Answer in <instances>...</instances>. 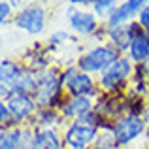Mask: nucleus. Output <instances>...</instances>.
Wrapping results in <instances>:
<instances>
[{"label": "nucleus", "instance_id": "nucleus-13", "mask_svg": "<svg viewBox=\"0 0 149 149\" xmlns=\"http://www.w3.org/2000/svg\"><path fill=\"white\" fill-rule=\"evenodd\" d=\"M89 108H91V100H89L87 96H74V98L64 106V115L66 117H76L77 115L81 119V115L89 113Z\"/></svg>", "mask_w": 149, "mask_h": 149}, {"label": "nucleus", "instance_id": "nucleus-12", "mask_svg": "<svg viewBox=\"0 0 149 149\" xmlns=\"http://www.w3.org/2000/svg\"><path fill=\"white\" fill-rule=\"evenodd\" d=\"M130 57L134 61L142 62L149 58V38L146 34H136L130 44Z\"/></svg>", "mask_w": 149, "mask_h": 149}, {"label": "nucleus", "instance_id": "nucleus-19", "mask_svg": "<svg viewBox=\"0 0 149 149\" xmlns=\"http://www.w3.org/2000/svg\"><path fill=\"white\" fill-rule=\"evenodd\" d=\"M140 25L149 29V6H146L142 11H140Z\"/></svg>", "mask_w": 149, "mask_h": 149}, {"label": "nucleus", "instance_id": "nucleus-3", "mask_svg": "<svg viewBox=\"0 0 149 149\" xmlns=\"http://www.w3.org/2000/svg\"><path fill=\"white\" fill-rule=\"evenodd\" d=\"M142 130H143L142 119L136 117V115H128V117H125V119H121L119 123H117L113 136H115L117 143H128L130 140H134L136 136L142 134Z\"/></svg>", "mask_w": 149, "mask_h": 149}, {"label": "nucleus", "instance_id": "nucleus-8", "mask_svg": "<svg viewBox=\"0 0 149 149\" xmlns=\"http://www.w3.org/2000/svg\"><path fill=\"white\" fill-rule=\"evenodd\" d=\"M68 15H70V25L79 34H93L95 32V29H96V17L95 15L87 13V11H76L74 8L68 11Z\"/></svg>", "mask_w": 149, "mask_h": 149}, {"label": "nucleus", "instance_id": "nucleus-6", "mask_svg": "<svg viewBox=\"0 0 149 149\" xmlns=\"http://www.w3.org/2000/svg\"><path fill=\"white\" fill-rule=\"evenodd\" d=\"M130 70H132V66H130V62H128L127 58H117V61L104 72V76H102V85L108 87V89L109 87L113 89L119 81L127 79V76L130 74Z\"/></svg>", "mask_w": 149, "mask_h": 149}, {"label": "nucleus", "instance_id": "nucleus-17", "mask_svg": "<svg viewBox=\"0 0 149 149\" xmlns=\"http://www.w3.org/2000/svg\"><path fill=\"white\" fill-rule=\"evenodd\" d=\"M130 17V13H128V10L125 6H121V8H117L115 10V13L109 17V29H119V26H123V23L127 21V19Z\"/></svg>", "mask_w": 149, "mask_h": 149}, {"label": "nucleus", "instance_id": "nucleus-18", "mask_svg": "<svg viewBox=\"0 0 149 149\" xmlns=\"http://www.w3.org/2000/svg\"><path fill=\"white\" fill-rule=\"evenodd\" d=\"M123 6L128 10V13H130V15L136 13V11H142V10H143V8H142L143 2H140V0H130V2H125Z\"/></svg>", "mask_w": 149, "mask_h": 149}, {"label": "nucleus", "instance_id": "nucleus-4", "mask_svg": "<svg viewBox=\"0 0 149 149\" xmlns=\"http://www.w3.org/2000/svg\"><path fill=\"white\" fill-rule=\"evenodd\" d=\"M96 128L93 125H74L66 132V143L72 149H85L95 140Z\"/></svg>", "mask_w": 149, "mask_h": 149}, {"label": "nucleus", "instance_id": "nucleus-23", "mask_svg": "<svg viewBox=\"0 0 149 149\" xmlns=\"http://www.w3.org/2000/svg\"><path fill=\"white\" fill-rule=\"evenodd\" d=\"M147 123H149V109H147Z\"/></svg>", "mask_w": 149, "mask_h": 149}, {"label": "nucleus", "instance_id": "nucleus-11", "mask_svg": "<svg viewBox=\"0 0 149 149\" xmlns=\"http://www.w3.org/2000/svg\"><path fill=\"white\" fill-rule=\"evenodd\" d=\"M30 149H58V138L53 130L45 128V130L38 132L32 140H30Z\"/></svg>", "mask_w": 149, "mask_h": 149}, {"label": "nucleus", "instance_id": "nucleus-16", "mask_svg": "<svg viewBox=\"0 0 149 149\" xmlns=\"http://www.w3.org/2000/svg\"><path fill=\"white\" fill-rule=\"evenodd\" d=\"M95 6V11L96 15H100V17H111L113 13H115V4L111 2V0H98V2L93 4Z\"/></svg>", "mask_w": 149, "mask_h": 149}, {"label": "nucleus", "instance_id": "nucleus-21", "mask_svg": "<svg viewBox=\"0 0 149 149\" xmlns=\"http://www.w3.org/2000/svg\"><path fill=\"white\" fill-rule=\"evenodd\" d=\"M0 111H2V121H6L8 117L11 115V113H10V109H8V106H6V104H2V106H0Z\"/></svg>", "mask_w": 149, "mask_h": 149}, {"label": "nucleus", "instance_id": "nucleus-7", "mask_svg": "<svg viewBox=\"0 0 149 149\" xmlns=\"http://www.w3.org/2000/svg\"><path fill=\"white\" fill-rule=\"evenodd\" d=\"M64 83L68 85V89L76 96H85L87 93L93 91V79L83 72H77L76 68L68 70V74L64 76Z\"/></svg>", "mask_w": 149, "mask_h": 149}, {"label": "nucleus", "instance_id": "nucleus-15", "mask_svg": "<svg viewBox=\"0 0 149 149\" xmlns=\"http://www.w3.org/2000/svg\"><path fill=\"white\" fill-rule=\"evenodd\" d=\"M23 140L21 130H8L2 132V149H19Z\"/></svg>", "mask_w": 149, "mask_h": 149}, {"label": "nucleus", "instance_id": "nucleus-20", "mask_svg": "<svg viewBox=\"0 0 149 149\" xmlns=\"http://www.w3.org/2000/svg\"><path fill=\"white\" fill-rule=\"evenodd\" d=\"M0 10H2L0 19H2V21H6V17L10 15V4H8V2H2V4H0Z\"/></svg>", "mask_w": 149, "mask_h": 149}, {"label": "nucleus", "instance_id": "nucleus-14", "mask_svg": "<svg viewBox=\"0 0 149 149\" xmlns=\"http://www.w3.org/2000/svg\"><path fill=\"white\" fill-rule=\"evenodd\" d=\"M130 32H132L130 26H128V29H127V26H119V29H115V30L111 32V40L115 42V44L119 45L121 49H125L127 45L132 44V40H134V38L130 36Z\"/></svg>", "mask_w": 149, "mask_h": 149}, {"label": "nucleus", "instance_id": "nucleus-22", "mask_svg": "<svg viewBox=\"0 0 149 149\" xmlns=\"http://www.w3.org/2000/svg\"><path fill=\"white\" fill-rule=\"evenodd\" d=\"M146 64H147V66H146V68L149 70V58H147V61H146Z\"/></svg>", "mask_w": 149, "mask_h": 149}, {"label": "nucleus", "instance_id": "nucleus-5", "mask_svg": "<svg viewBox=\"0 0 149 149\" xmlns=\"http://www.w3.org/2000/svg\"><path fill=\"white\" fill-rule=\"evenodd\" d=\"M57 87H58V81L53 72H45L42 76H38L36 91H34L38 104H49L51 98L57 95Z\"/></svg>", "mask_w": 149, "mask_h": 149}, {"label": "nucleus", "instance_id": "nucleus-9", "mask_svg": "<svg viewBox=\"0 0 149 149\" xmlns=\"http://www.w3.org/2000/svg\"><path fill=\"white\" fill-rule=\"evenodd\" d=\"M8 109L15 119H25L34 111V102L26 95H11L8 98Z\"/></svg>", "mask_w": 149, "mask_h": 149}, {"label": "nucleus", "instance_id": "nucleus-10", "mask_svg": "<svg viewBox=\"0 0 149 149\" xmlns=\"http://www.w3.org/2000/svg\"><path fill=\"white\" fill-rule=\"evenodd\" d=\"M21 70L10 61L2 62V72H0V79H2V91L4 89H15L19 83V77H21Z\"/></svg>", "mask_w": 149, "mask_h": 149}, {"label": "nucleus", "instance_id": "nucleus-2", "mask_svg": "<svg viewBox=\"0 0 149 149\" xmlns=\"http://www.w3.org/2000/svg\"><path fill=\"white\" fill-rule=\"evenodd\" d=\"M15 25L19 29L26 30L30 34H40L44 30V25H45V13L42 8H29V10H23L19 13Z\"/></svg>", "mask_w": 149, "mask_h": 149}, {"label": "nucleus", "instance_id": "nucleus-1", "mask_svg": "<svg viewBox=\"0 0 149 149\" xmlns=\"http://www.w3.org/2000/svg\"><path fill=\"white\" fill-rule=\"evenodd\" d=\"M115 61H117V55H115L113 49L95 47V49L89 51L85 57H81L79 66H81V70H87V72H96V70L109 68Z\"/></svg>", "mask_w": 149, "mask_h": 149}]
</instances>
